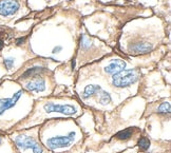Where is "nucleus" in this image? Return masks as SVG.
Masks as SVG:
<instances>
[{"label":"nucleus","mask_w":171,"mask_h":153,"mask_svg":"<svg viewBox=\"0 0 171 153\" xmlns=\"http://www.w3.org/2000/svg\"><path fill=\"white\" fill-rule=\"evenodd\" d=\"M132 133H133V130L131 128H128V129L122 130L118 133H116L115 137L119 139V141H127V139H129L132 136Z\"/></svg>","instance_id":"f8f14e48"},{"label":"nucleus","mask_w":171,"mask_h":153,"mask_svg":"<svg viewBox=\"0 0 171 153\" xmlns=\"http://www.w3.org/2000/svg\"><path fill=\"white\" fill-rule=\"evenodd\" d=\"M2 144H3V139H2V137L0 136V146H1Z\"/></svg>","instance_id":"412c9836"},{"label":"nucleus","mask_w":171,"mask_h":153,"mask_svg":"<svg viewBox=\"0 0 171 153\" xmlns=\"http://www.w3.org/2000/svg\"><path fill=\"white\" fill-rule=\"evenodd\" d=\"M103 90L101 89L100 86H97V84H89V86H87L86 88L84 89V91H82V99L87 100V99H90V98L94 97L100 93V91Z\"/></svg>","instance_id":"9d476101"},{"label":"nucleus","mask_w":171,"mask_h":153,"mask_svg":"<svg viewBox=\"0 0 171 153\" xmlns=\"http://www.w3.org/2000/svg\"><path fill=\"white\" fill-rule=\"evenodd\" d=\"M19 9L20 4L17 0H0V15L3 17L16 14Z\"/></svg>","instance_id":"39448f33"},{"label":"nucleus","mask_w":171,"mask_h":153,"mask_svg":"<svg viewBox=\"0 0 171 153\" xmlns=\"http://www.w3.org/2000/svg\"><path fill=\"white\" fill-rule=\"evenodd\" d=\"M126 68V62L122 59H114V60L110 61L109 65L105 67V71L107 74L110 75H114L117 74L118 72L125 70Z\"/></svg>","instance_id":"1a4fd4ad"},{"label":"nucleus","mask_w":171,"mask_h":153,"mask_svg":"<svg viewBox=\"0 0 171 153\" xmlns=\"http://www.w3.org/2000/svg\"><path fill=\"white\" fill-rule=\"evenodd\" d=\"M3 63H4V66H5L6 69L11 70L14 67V63H15V58H13V57H6V58H4Z\"/></svg>","instance_id":"f3484780"},{"label":"nucleus","mask_w":171,"mask_h":153,"mask_svg":"<svg viewBox=\"0 0 171 153\" xmlns=\"http://www.w3.org/2000/svg\"><path fill=\"white\" fill-rule=\"evenodd\" d=\"M25 89L30 92L40 93L45 90V80L40 76H35L25 84Z\"/></svg>","instance_id":"6e6552de"},{"label":"nucleus","mask_w":171,"mask_h":153,"mask_svg":"<svg viewBox=\"0 0 171 153\" xmlns=\"http://www.w3.org/2000/svg\"><path fill=\"white\" fill-rule=\"evenodd\" d=\"M25 41V37H21V38H18L17 40H16V44L17 45H20V44H22Z\"/></svg>","instance_id":"6ab92c4d"},{"label":"nucleus","mask_w":171,"mask_h":153,"mask_svg":"<svg viewBox=\"0 0 171 153\" xmlns=\"http://www.w3.org/2000/svg\"><path fill=\"white\" fill-rule=\"evenodd\" d=\"M170 111H171L170 102H168V101L163 102V104H162L161 106L158 107V113H161V114H169Z\"/></svg>","instance_id":"2eb2a0df"},{"label":"nucleus","mask_w":171,"mask_h":153,"mask_svg":"<svg viewBox=\"0 0 171 153\" xmlns=\"http://www.w3.org/2000/svg\"><path fill=\"white\" fill-rule=\"evenodd\" d=\"M43 110L45 113H61L64 115H73L77 111L73 105L55 104V102H47L43 106Z\"/></svg>","instance_id":"20e7f679"},{"label":"nucleus","mask_w":171,"mask_h":153,"mask_svg":"<svg viewBox=\"0 0 171 153\" xmlns=\"http://www.w3.org/2000/svg\"><path fill=\"white\" fill-rule=\"evenodd\" d=\"M75 141V133L70 132L67 135H57L52 136L45 141V145L51 150H59L62 148L69 147Z\"/></svg>","instance_id":"7ed1b4c3"},{"label":"nucleus","mask_w":171,"mask_h":153,"mask_svg":"<svg viewBox=\"0 0 171 153\" xmlns=\"http://www.w3.org/2000/svg\"><path fill=\"white\" fill-rule=\"evenodd\" d=\"M21 96H22V90H19L16 93H14L11 97L0 98V116H1L5 111L10 110L13 107H15Z\"/></svg>","instance_id":"0eeeda50"},{"label":"nucleus","mask_w":171,"mask_h":153,"mask_svg":"<svg viewBox=\"0 0 171 153\" xmlns=\"http://www.w3.org/2000/svg\"><path fill=\"white\" fill-rule=\"evenodd\" d=\"M128 50L131 54H134V55L147 54L153 50V44L146 40H137L133 43H130Z\"/></svg>","instance_id":"423d86ee"},{"label":"nucleus","mask_w":171,"mask_h":153,"mask_svg":"<svg viewBox=\"0 0 171 153\" xmlns=\"http://www.w3.org/2000/svg\"><path fill=\"white\" fill-rule=\"evenodd\" d=\"M140 79V72L135 69L122 70L112 77V84L115 88H127Z\"/></svg>","instance_id":"f257e3e1"},{"label":"nucleus","mask_w":171,"mask_h":153,"mask_svg":"<svg viewBox=\"0 0 171 153\" xmlns=\"http://www.w3.org/2000/svg\"><path fill=\"white\" fill-rule=\"evenodd\" d=\"M15 145L20 151H27L31 150L33 153H43V149L39 143L33 136L25 135V134H19L14 137Z\"/></svg>","instance_id":"f03ea898"},{"label":"nucleus","mask_w":171,"mask_h":153,"mask_svg":"<svg viewBox=\"0 0 171 153\" xmlns=\"http://www.w3.org/2000/svg\"><path fill=\"white\" fill-rule=\"evenodd\" d=\"M3 45H4V43H3V41H2L1 39H0V51H1L2 49H3Z\"/></svg>","instance_id":"aec40b11"},{"label":"nucleus","mask_w":171,"mask_h":153,"mask_svg":"<svg viewBox=\"0 0 171 153\" xmlns=\"http://www.w3.org/2000/svg\"><path fill=\"white\" fill-rule=\"evenodd\" d=\"M45 67H39V66H37V67H33V68H30V69H27L24 73V74L21 75V78L25 79V78H29V77H35L38 74H40V73L45 72Z\"/></svg>","instance_id":"9b49d317"},{"label":"nucleus","mask_w":171,"mask_h":153,"mask_svg":"<svg viewBox=\"0 0 171 153\" xmlns=\"http://www.w3.org/2000/svg\"><path fill=\"white\" fill-rule=\"evenodd\" d=\"M0 84H1V83H0Z\"/></svg>","instance_id":"4be33fe9"},{"label":"nucleus","mask_w":171,"mask_h":153,"mask_svg":"<svg viewBox=\"0 0 171 153\" xmlns=\"http://www.w3.org/2000/svg\"><path fill=\"white\" fill-rule=\"evenodd\" d=\"M61 51H62V47H61V45H56V47L53 49L52 53L53 54H57V53H60Z\"/></svg>","instance_id":"a211bd4d"},{"label":"nucleus","mask_w":171,"mask_h":153,"mask_svg":"<svg viewBox=\"0 0 171 153\" xmlns=\"http://www.w3.org/2000/svg\"><path fill=\"white\" fill-rule=\"evenodd\" d=\"M111 100H112V98H111V95L109 93L101 90L100 93L98 94V101L100 102L101 105H108L111 102Z\"/></svg>","instance_id":"ddd939ff"},{"label":"nucleus","mask_w":171,"mask_h":153,"mask_svg":"<svg viewBox=\"0 0 171 153\" xmlns=\"http://www.w3.org/2000/svg\"><path fill=\"white\" fill-rule=\"evenodd\" d=\"M137 146L142 151H147V150L150 148V141L146 137H142V138L138 139Z\"/></svg>","instance_id":"4468645a"},{"label":"nucleus","mask_w":171,"mask_h":153,"mask_svg":"<svg viewBox=\"0 0 171 153\" xmlns=\"http://www.w3.org/2000/svg\"><path fill=\"white\" fill-rule=\"evenodd\" d=\"M80 47L84 50H88L90 47H92V42L90 41V39L86 35L82 36V40H80Z\"/></svg>","instance_id":"dca6fc26"}]
</instances>
